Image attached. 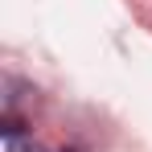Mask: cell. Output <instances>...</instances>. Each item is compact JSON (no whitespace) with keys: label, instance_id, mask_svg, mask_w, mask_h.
Wrapping results in <instances>:
<instances>
[{"label":"cell","instance_id":"cell-1","mask_svg":"<svg viewBox=\"0 0 152 152\" xmlns=\"http://www.w3.org/2000/svg\"><path fill=\"white\" fill-rule=\"evenodd\" d=\"M8 152H50V148L37 144V140H29V136H12L8 140Z\"/></svg>","mask_w":152,"mask_h":152}]
</instances>
